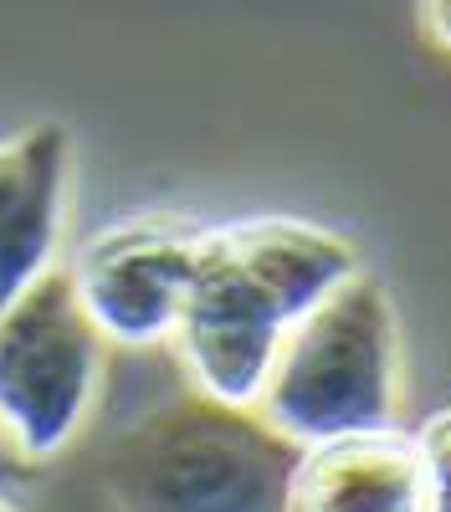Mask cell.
<instances>
[{
    "mask_svg": "<svg viewBox=\"0 0 451 512\" xmlns=\"http://www.w3.org/2000/svg\"><path fill=\"white\" fill-rule=\"evenodd\" d=\"M257 410L298 446L390 431L400 410V333L375 277H349L287 333Z\"/></svg>",
    "mask_w": 451,
    "mask_h": 512,
    "instance_id": "cell-2",
    "label": "cell"
},
{
    "mask_svg": "<svg viewBox=\"0 0 451 512\" xmlns=\"http://www.w3.org/2000/svg\"><path fill=\"white\" fill-rule=\"evenodd\" d=\"M421 21H426L436 47L451 52V0H421Z\"/></svg>",
    "mask_w": 451,
    "mask_h": 512,
    "instance_id": "cell-10",
    "label": "cell"
},
{
    "mask_svg": "<svg viewBox=\"0 0 451 512\" xmlns=\"http://www.w3.org/2000/svg\"><path fill=\"white\" fill-rule=\"evenodd\" d=\"M67 169L72 134L62 123H36L0 144V313L52 272Z\"/></svg>",
    "mask_w": 451,
    "mask_h": 512,
    "instance_id": "cell-6",
    "label": "cell"
},
{
    "mask_svg": "<svg viewBox=\"0 0 451 512\" xmlns=\"http://www.w3.org/2000/svg\"><path fill=\"white\" fill-rule=\"evenodd\" d=\"M221 231L293 323H303L318 303H328L349 277H359V251L328 226L298 216H257V221H231Z\"/></svg>",
    "mask_w": 451,
    "mask_h": 512,
    "instance_id": "cell-8",
    "label": "cell"
},
{
    "mask_svg": "<svg viewBox=\"0 0 451 512\" xmlns=\"http://www.w3.org/2000/svg\"><path fill=\"white\" fill-rule=\"evenodd\" d=\"M287 512H426L416 436L369 431L308 446Z\"/></svg>",
    "mask_w": 451,
    "mask_h": 512,
    "instance_id": "cell-7",
    "label": "cell"
},
{
    "mask_svg": "<svg viewBox=\"0 0 451 512\" xmlns=\"http://www.w3.org/2000/svg\"><path fill=\"white\" fill-rule=\"evenodd\" d=\"M103 344L67 267L41 272L0 313V436L26 461L77 436L103 379Z\"/></svg>",
    "mask_w": 451,
    "mask_h": 512,
    "instance_id": "cell-3",
    "label": "cell"
},
{
    "mask_svg": "<svg viewBox=\"0 0 451 512\" xmlns=\"http://www.w3.org/2000/svg\"><path fill=\"white\" fill-rule=\"evenodd\" d=\"M298 323L282 313L277 297L252 277V267L231 251L226 231H200V256L190 297L175 328V349L200 395L236 410H257L272 364Z\"/></svg>",
    "mask_w": 451,
    "mask_h": 512,
    "instance_id": "cell-4",
    "label": "cell"
},
{
    "mask_svg": "<svg viewBox=\"0 0 451 512\" xmlns=\"http://www.w3.org/2000/svg\"><path fill=\"white\" fill-rule=\"evenodd\" d=\"M200 256V226L175 216H139L98 231L72 256V282L108 344L149 349L175 338Z\"/></svg>",
    "mask_w": 451,
    "mask_h": 512,
    "instance_id": "cell-5",
    "label": "cell"
},
{
    "mask_svg": "<svg viewBox=\"0 0 451 512\" xmlns=\"http://www.w3.org/2000/svg\"><path fill=\"white\" fill-rule=\"evenodd\" d=\"M421 472H426V512H451V410H436L421 431Z\"/></svg>",
    "mask_w": 451,
    "mask_h": 512,
    "instance_id": "cell-9",
    "label": "cell"
},
{
    "mask_svg": "<svg viewBox=\"0 0 451 512\" xmlns=\"http://www.w3.org/2000/svg\"><path fill=\"white\" fill-rule=\"evenodd\" d=\"M0 512H16V507H11V502H6V497H0Z\"/></svg>",
    "mask_w": 451,
    "mask_h": 512,
    "instance_id": "cell-11",
    "label": "cell"
},
{
    "mask_svg": "<svg viewBox=\"0 0 451 512\" xmlns=\"http://www.w3.org/2000/svg\"><path fill=\"white\" fill-rule=\"evenodd\" d=\"M303 451L262 410L195 390L123 431L103 472L118 512H287Z\"/></svg>",
    "mask_w": 451,
    "mask_h": 512,
    "instance_id": "cell-1",
    "label": "cell"
}]
</instances>
